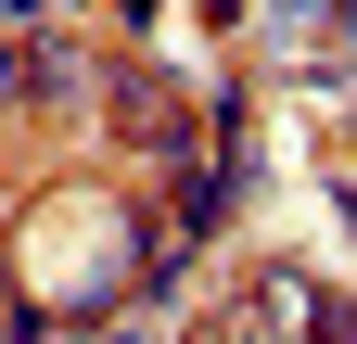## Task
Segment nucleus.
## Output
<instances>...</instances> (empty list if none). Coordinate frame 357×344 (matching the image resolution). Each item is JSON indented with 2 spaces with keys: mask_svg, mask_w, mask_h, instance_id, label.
<instances>
[{
  "mask_svg": "<svg viewBox=\"0 0 357 344\" xmlns=\"http://www.w3.org/2000/svg\"><path fill=\"white\" fill-rule=\"evenodd\" d=\"M204 344H319V281H306V268H255Z\"/></svg>",
  "mask_w": 357,
  "mask_h": 344,
  "instance_id": "nucleus-2",
  "label": "nucleus"
},
{
  "mask_svg": "<svg viewBox=\"0 0 357 344\" xmlns=\"http://www.w3.org/2000/svg\"><path fill=\"white\" fill-rule=\"evenodd\" d=\"M13 281L38 293V306H102V293L128 281V217L102 191H64V204H38L26 242H13Z\"/></svg>",
  "mask_w": 357,
  "mask_h": 344,
  "instance_id": "nucleus-1",
  "label": "nucleus"
}]
</instances>
